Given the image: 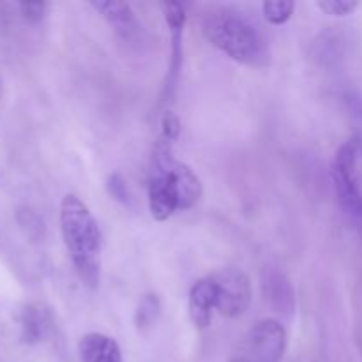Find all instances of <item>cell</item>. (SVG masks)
Masks as SVG:
<instances>
[{"mask_svg":"<svg viewBox=\"0 0 362 362\" xmlns=\"http://www.w3.org/2000/svg\"><path fill=\"white\" fill-rule=\"evenodd\" d=\"M60 230L80 281L92 290L98 288L101 283V230L90 209L76 194L69 193L62 198Z\"/></svg>","mask_w":362,"mask_h":362,"instance_id":"obj_1","label":"cell"},{"mask_svg":"<svg viewBox=\"0 0 362 362\" xmlns=\"http://www.w3.org/2000/svg\"><path fill=\"white\" fill-rule=\"evenodd\" d=\"M205 39L237 62L264 67L269 62V46L257 25L230 7H216L202 20Z\"/></svg>","mask_w":362,"mask_h":362,"instance_id":"obj_2","label":"cell"},{"mask_svg":"<svg viewBox=\"0 0 362 362\" xmlns=\"http://www.w3.org/2000/svg\"><path fill=\"white\" fill-rule=\"evenodd\" d=\"M175 165L173 141L161 134L152 148L148 170V211L156 221H166L180 211Z\"/></svg>","mask_w":362,"mask_h":362,"instance_id":"obj_3","label":"cell"},{"mask_svg":"<svg viewBox=\"0 0 362 362\" xmlns=\"http://www.w3.org/2000/svg\"><path fill=\"white\" fill-rule=\"evenodd\" d=\"M334 182L346 211L362 221V124L336 154Z\"/></svg>","mask_w":362,"mask_h":362,"instance_id":"obj_4","label":"cell"},{"mask_svg":"<svg viewBox=\"0 0 362 362\" xmlns=\"http://www.w3.org/2000/svg\"><path fill=\"white\" fill-rule=\"evenodd\" d=\"M285 350V327L274 318H264L244 334L230 362H281Z\"/></svg>","mask_w":362,"mask_h":362,"instance_id":"obj_5","label":"cell"},{"mask_svg":"<svg viewBox=\"0 0 362 362\" xmlns=\"http://www.w3.org/2000/svg\"><path fill=\"white\" fill-rule=\"evenodd\" d=\"M216 288V311L226 318L243 317L251 304V283L240 269H223L209 276Z\"/></svg>","mask_w":362,"mask_h":362,"instance_id":"obj_6","label":"cell"},{"mask_svg":"<svg viewBox=\"0 0 362 362\" xmlns=\"http://www.w3.org/2000/svg\"><path fill=\"white\" fill-rule=\"evenodd\" d=\"M161 9L172 32V60H170L168 81L165 85V92L170 95L172 88L175 87L180 64H182V28L186 23V11L179 2H163Z\"/></svg>","mask_w":362,"mask_h":362,"instance_id":"obj_7","label":"cell"},{"mask_svg":"<svg viewBox=\"0 0 362 362\" xmlns=\"http://www.w3.org/2000/svg\"><path fill=\"white\" fill-rule=\"evenodd\" d=\"M189 318L197 329H205L211 325L212 313L216 311V288L211 278L198 279L189 290L187 300Z\"/></svg>","mask_w":362,"mask_h":362,"instance_id":"obj_8","label":"cell"},{"mask_svg":"<svg viewBox=\"0 0 362 362\" xmlns=\"http://www.w3.org/2000/svg\"><path fill=\"white\" fill-rule=\"evenodd\" d=\"M98 13L115 28L117 34L122 35L124 39H133L138 34L136 18H134L133 9L127 2H117V0H98V2H90Z\"/></svg>","mask_w":362,"mask_h":362,"instance_id":"obj_9","label":"cell"},{"mask_svg":"<svg viewBox=\"0 0 362 362\" xmlns=\"http://www.w3.org/2000/svg\"><path fill=\"white\" fill-rule=\"evenodd\" d=\"M81 362H124L119 343L101 332H88L78 343Z\"/></svg>","mask_w":362,"mask_h":362,"instance_id":"obj_10","label":"cell"},{"mask_svg":"<svg viewBox=\"0 0 362 362\" xmlns=\"http://www.w3.org/2000/svg\"><path fill=\"white\" fill-rule=\"evenodd\" d=\"M52 327V315L48 308L42 304H32L25 308L21 315V336L27 343H39L42 341Z\"/></svg>","mask_w":362,"mask_h":362,"instance_id":"obj_11","label":"cell"},{"mask_svg":"<svg viewBox=\"0 0 362 362\" xmlns=\"http://www.w3.org/2000/svg\"><path fill=\"white\" fill-rule=\"evenodd\" d=\"M264 292L265 299H269V303L279 311V313H290L293 310V293L292 286L286 281V278L279 272L271 271L269 274H265L264 281Z\"/></svg>","mask_w":362,"mask_h":362,"instance_id":"obj_12","label":"cell"},{"mask_svg":"<svg viewBox=\"0 0 362 362\" xmlns=\"http://www.w3.org/2000/svg\"><path fill=\"white\" fill-rule=\"evenodd\" d=\"M159 315H161V300L156 293H147L138 304L136 313H134V325L140 332L151 331L158 322Z\"/></svg>","mask_w":362,"mask_h":362,"instance_id":"obj_13","label":"cell"},{"mask_svg":"<svg viewBox=\"0 0 362 362\" xmlns=\"http://www.w3.org/2000/svg\"><path fill=\"white\" fill-rule=\"evenodd\" d=\"M296 4L292 0H272V2L262 4L265 20L271 25H285L292 18Z\"/></svg>","mask_w":362,"mask_h":362,"instance_id":"obj_14","label":"cell"},{"mask_svg":"<svg viewBox=\"0 0 362 362\" xmlns=\"http://www.w3.org/2000/svg\"><path fill=\"white\" fill-rule=\"evenodd\" d=\"M317 6L329 16L343 18L352 14L359 7V2H356V0H320Z\"/></svg>","mask_w":362,"mask_h":362,"instance_id":"obj_15","label":"cell"},{"mask_svg":"<svg viewBox=\"0 0 362 362\" xmlns=\"http://www.w3.org/2000/svg\"><path fill=\"white\" fill-rule=\"evenodd\" d=\"M106 187H108V193L112 194L115 200L122 202V204H127V202H129V191H127L126 180L122 179V175H119V173L110 175Z\"/></svg>","mask_w":362,"mask_h":362,"instance_id":"obj_16","label":"cell"},{"mask_svg":"<svg viewBox=\"0 0 362 362\" xmlns=\"http://www.w3.org/2000/svg\"><path fill=\"white\" fill-rule=\"evenodd\" d=\"M46 4L45 2H28V4H20L21 16L28 21V23H37L45 18L46 14Z\"/></svg>","mask_w":362,"mask_h":362,"instance_id":"obj_17","label":"cell"},{"mask_svg":"<svg viewBox=\"0 0 362 362\" xmlns=\"http://www.w3.org/2000/svg\"><path fill=\"white\" fill-rule=\"evenodd\" d=\"M161 127H163V136H166L168 140H172V141L177 140V136H179V131H180V122H179V119L173 115V112H165V115H163Z\"/></svg>","mask_w":362,"mask_h":362,"instance_id":"obj_18","label":"cell"},{"mask_svg":"<svg viewBox=\"0 0 362 362\" xmlns=\"http://www.w3.org/2000/svg\"><path fill=\"white\" fill-rule=\"evenodd\" d=\"M0 98H2V81H0Z\"/></svg>","mask_w":362,"mask_h":362,"instance_id":"obj_19","label":"cell"}]
</instances>
